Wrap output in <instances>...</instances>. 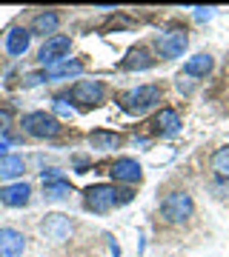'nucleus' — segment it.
<instances>
[{
  "label": "nucleus",
  "mask_w": 229,
  "mask_h": 257,
  "mask_svg": "<svg viewBox=\"0 0 229 257\" xmlns=\"http://www.w3.org/2000/svg\"><path fill=\"white\" fill-rule=\"evenodd\" d=\"M181 114L175 109H161L155 114V120H152V132L155 135H161V138H172V135H178L181 132Z\"/></svg>",
  "instance_id": "obj_12"
},
{
  "label": "nucleus",
  "mask_w": 229,
  "mask_h": 257,
  "mask_svg": "<svg viewBox=\"0 0 229 257\" xmlns=\"http://www.w3.org/2000/svg\"><path fill=\"white\" fill-rule=\"evenodd\" d=\"M89 143H92V149H98V152H109V149H118L120 143H123V138L115 135V132H103V128H98V132H92L89 135Z\"/></svg>",
  "instance_id": "obj_19"
},
{
  "label": "nucleus",
  "mask_w": 229,
  "mask_h": 257,
  "mask_svg": "<svg viewBox=\"0 0 229 257\" xmlns=\"http://www.w3.org/2000/svg\"><path fill=\"white\" fill-rule=\"evenodd\" d=\"M212 66H215V60L209 55H195L183 63V74L186 77H206L212 72Z\"/></svg>",
  "instance_id": "obj_18"
},
{
  "label": "nucleus",
  "mask_w": 229,
  "mask_h": 257,
  "mask_svg": "<svg viewBox=\"0 0 229 257\" xmlns=\"http://www.w3.org/2000/svg\"><path fill=\"white\" fill-rule=\"evenodd\" d=\"M23 172H26V163H23V157H18V155L0 157V183H6V180H18Z\"/></svg>",
  "instance_id": "obj_16"
},
{
  "label": "nucleus",
  "mask_w": 229,
  "mask_h": 257,
  "mask_svg": "<svg viewBox=\"0 0 229 257\" xmlns=\"http://www.w3.org/2000/svg\"><path fill=\"white\" fill-rule=\"evenodd\" d=\"M155 46H158V52H161V57L175 60V57H181L183 52H186L189 35H186L183 29H166V32H161V35L155 37Z\"/></svg>",
  "instance_id": "obj_6"
},
{
  "label": "nucleus",
  "mask_w": 229,
  "mask_h": 257,
  "mask_svg": "<svg viewBox=\"0 0 229 257\" xmlns=\"http://www.w3.org/2000/svg\"><path fill=\"white\" fill-rule=\"evenodd\" d=\"M26 251V237L18 229L3 226L0 229V257H23Z\"/></svg>",
  "instance_id": "obj_11"
},
{
  "label": "nucleus",
  "mask_w": 229,
  "mask_h": 257,
  "mask_svg": "<svg viewBox=\"0 0 229 257\" xmlns=\"http://www.w3.org/2000/svg\"><path fill=\"white\" fill-rule=\"evenodd\" d=\"M52 111H55V117H63V120H69L74 114V109L63 100V97H55V100H52Z\"/></svg>",
  "instance_id": "obj_22"
},
{
  "label": "nucleus",
  "mask_w": 229,
  "mask_h": 257,
  "mask_svg": "<svg viewBox=\"0 0 229 257\" xmlns=\"http://www.w3.org/2000/svg\"><path fill=\"white\" fill-rule=\"evenodd\" d=\"M69 49H72V37L69 35H52V37H46V43L40 46L37 60L43 66H55V63H60V60H66Z\"/></svg>",
  "instance_id": "obj_7"
},
{
  "label": "nucleus",
  "mask_w": 229,
  "mask_h": 257,
  "mask_svg": "<svg viewBox=\"0 0 229 257\" xmlns=\"http://www.w3.org/2000/svg\"><path fill=\"white\" fill-rule=\"evenodd\" d=\"M109 175L115 183H140V177H143V169H140V163L137 160H132V157H118L115 163H112Z\"/></svg>",
  "instance_id": "obj_8"
},
{
  "label": "nucleus",
  "mask_w": 229,
  "mask_h": 257,
  "mask_svg": "<svg viewBox=\"0 0 229 257\" xmlns=\"http://www.w3.org/2000/svg\"><path fill=\"white\" fill-rule=\"evenodd\" d=\"M12 117H15V111H12V106H6V103H0V132H6V128L12 126Z\"/></svg>",
  "instance_id": "obj_23"
},
{
  "label": "nucleus",
  "mask_w": 229,
  "mask_h": 257,
  "mask_svg": "<svg viewBox=\"0 0 229 257\" xmlns=\"http://www.w3.org/2000/svg\"><path fill=\"white\" fill-rule=\"evenodd\" d=\"M29 197H32V186H29V183L0 186V203H3V206H9V209H20V206H26Z\"/></svg>",
  "instance_id": "obj_13"
},
{
  "label": "nucleus",
  "mask_w": 229,
  "mask_h": 257,
  "mask_svg": "<svg viewBox=\"0 0 229 257\" xmlns=\"http://www.w3.org/2000/svg\"><path fill=\"white\" fill-rule=\"evenodd\" d=\"M69 97L72 103H78L81 109H95V106H101L103 97H106V86L101 80H78L69 89Z\"/></svg>",
  "instance_id": "obj_4"
},
{
  "label": "nucleus",
  "mask_w": 229,
  "mask_h": 257,
  "mask_svg": "<svg viewBox=\"0 0 229 257\" xmlns=\"http://www.w3.org/2000/svg\"><path fill=\"white\" fill-rule=\"evenodd\" d=\"M23 132H26L29 138H55L57 132H60V123H57L55 114H46V111H29L23 114Z\"/></svg>",
  "instance_id": "obj_5"
},
{
  "label": "nucleus",
  "mask_w": 229,
  "mask_h": 257,
  "mask_svg": "<svg viewBox=\"0 0 229 257\" xmlns=\"http://www.w3.org/2000/svg\"><path fill=\"white\" fill-rule=\"evenodd\" d=\"M158 103H161V86H155V83L137 86V89L123 94V109L129 114H143V111H149Z\"/></svg>",
  "instance_id": "obj_2"
},
{
  "label": "nucleus",
  "mask_w": 229,
  "mask_h": 257,
  "mask_svg": "<svg viewBox=\"0 0 229 257\" xmlns=\"http://www.w3.org/2000/svg\"><path fill=\"white\" fill-rule=\"evenodd\" d=\"M57 26H60V15H57V12H40V15H37L35 20H32V29H29V32H32V35H55L57 32Z\"/></svg>",
  "instance_id": "obj_15"
},
{
  "label": "nucleus",
  "mask_w": 229,
  "mask_h": 257,
  "mask_svg": "<svg viewBox=\"0 0 229 257\" xmlns=\"http://www.w3.org/2000/svg\"><path fill=\"white\" fill-rule=\"evenodd\" d=\"M212 18H215V9H212V6H206V9H203V6H198V9H195V20H198V23L212 20Z\"/></svg>",
  "instance_id": "obj_24"
},
{
  "label": "nucleus",
  "mask_w": 229,
  "mask_h": 257,
  "mask_svg": "<svg viewBox=\"0 0 229 257\" xmlns=\"http://www.w3.org/2000/svg\"><path fill=\"white\" fill-rule=\"evenodd\" d=\"M40 177H43V197L46 200H63V197L72 194V183L63 175H57V172H40Z\"/></svg>",
  "instance_id": "obj_10"
},
{
  "label": "nucleus",
  "mask_w": 229,
  "mask_h": 257,
  "mask_svg": "<svg viewBox=\"0 0 229 257\" xmlns=\"http://www.w3.org/2000/svg\"><path fill=\"white\" fill-rule=\"evenodd\" d=\"M132 200V189H118L112 183H95L86 189V197H83V206L95 214H106L120 203Z\"/></svg>",
  "instance_id": "obj_1"
},
{
  "label": "nucleus",
  "mask_w": 229,
  "mask_h": 257,
  "mask_svg": "<svg viewBox=\"0 0 229 257\" xmlns=\"http://www.w3.org/2000/svg\"><path fill=\"white\" fill-rule=\"evenodd\" d=\"M40 231L49 240L60 243V240H69V234H72V220L66 214H46L43 223H40Z\"/></svg>",
  "instance_id": "obj_9"
},
{
  "label": "nucleus",
  "mask_w": 229,
  "mask_h": 257,
  "mask_svg": "<svg viewBox=\"0 0 229 257\" xmlns=\"http://www.w3.org/2000/svg\"><path fill=\"white\" fill-rule=\"evenodd\" d=\"M152 63H155V60L149 57L146 49H132L129 57L123 60V69H126V72H137V69H149Z\"/></svg>",
  "instance_id": "obj_20"
},
{
  "label": "nucleus",
  "mask_w": 229,
  "mask_h": 257,
  "mask_svg": "<svg viewBox=\"0 0 229 257\" xmlns=\"http://www.w3.org/2000/svg\"><path fill=\"white\" fill-rule=\"evenodd\" d=\"M83 72V63L81 60H60V63H55V66H49L46 69V77L49 80H63V77H78V74Z\"/></svg>",
  "instance_id": "obj_17"
},
{
  "label": "nucleus",
  "mask_w": 229,
  "mask_h": 257,
  "mask_svg": "<svg viewBox=\"0 0 229 257\" xmlns=\"http://www.w3.org/2000/svg\"><path fill=\"white\" fill-rule=\"evenodd\" d=\"M192 211H195V203L186 192H169L161 200V214L169 223H186L192 217Z\"/></svg>",
  "instance_id": "obj_3"
},
{
  "label": "nucleus",
  "mask_w": 229,
  "mask_h": 257,
  "mask_svg": "<svg viewBox=\"0 0 229 257\" xmlns=\"http://www.w3.org/2000/svg\"><path fill=\"white\" fill-rule=\"evenodd\" d=\"M6 155H9V140L0 138V157H6Z\"/></svg>",
  "instance_id": "obj_25"
},
{
  "label": "nucleus",
  "mask_w": 229,
  "mask_h": 257,
  "mask_svg": "<svg viewBox=\"0 0 229 257\" xmlns=\"http://www.w3.org/2000/svg\"><path fill=\"white\" fill-rule=\"evenodd\" d=\"M29 43H32V32H29V29H23V26L9 29V35H6V52H9L12 57L26 55Z\"/></svg>",
  "instance_id": "obj_14"
},
{
  "label": "nucleus",
  "mask_w": 229,
  "mask_h": 257,
  "mask_svg": "<svg viewBox=\"0 0 229 257\" xmlns=\"http://www.w3.org/2000/svg\"><path fill=\"white\" fill-rule=\"evenodd\" d=\"M212 172L218 177H223V180H229V146H220L215 155H212Z\"/></svg>",
  "instance_id": "obj_21"
}]
</instances>
